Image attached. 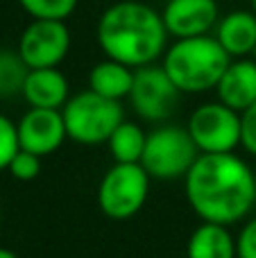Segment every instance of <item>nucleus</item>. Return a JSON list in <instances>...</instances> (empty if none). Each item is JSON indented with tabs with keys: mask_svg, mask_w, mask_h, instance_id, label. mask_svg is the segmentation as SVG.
Returning <instances> with one entry per match:
<instances>
[{
	"mask_svg": "<svg viewBox=\"0 0 256 258\" xmlns=\"http://www.w3.org/2000/svg\"><path fill=\"white\" fill-rule=\"evenodd\" d=\"M254 181H256V168H254Z\"/></svg>",
	"mask_w": 256,
	"mask_h": 258,
	"instance_id": "a878e982",
	"label": "nucleus"
},
{
	"mask_svg": "<svg viewBox=\"0 0 256 258\" xmlns=\"http://www.w3.org/2000/svg\"><path fill=\"white\" fill-rule=\"evenodd\" d=\"M0 258H18V256L12 249H7V247H0Z\"/></svg>",
	"mask_w": 256,
	"mask_h": 258,
	"instance_id": "b1692460",
	"label": "nucleus"
},
{
	"mask_svg": "<svg viewBox=\"0 0 256 258\" xmlns=\"http://www.w3.org/2000/svg\"><path fill=\"white\" fill-rule=\"evenodd\" d=\"M249 9H252V12L256 14V0H249Z\"/></svg>",
	"mask_w": 256,
	"mask_h": 258,
	"instance_id": "393cba45",
	"label": "nucleus"
},
{
	"mask_svg": "<svg viewBox=\"0 0 256 258\" xmlns=\"http://www.w3.org/2000/svg\"><path fill=\"white\" fill-rule=\"evenodd\" d=\"M198 156L200 150L190 138L188 129L179 125H159L148 132L141 165L152 179L172 181V179H184Z\"/></svg>",
	"mask_w": 256,
	"mask_h": 258,
	"instance_id": "39448f33",
	"label": "nucleus"
},
{
	"mask_svg": "<svg viewBox=\"0 0 256 258\" xmlns=\"http://www.w3.org/2000/svg\"><path fill=\"white\" fill-rule=\"evenodd\" d=\"M186 129L200 154H222L240 147V113L220 100L200 104L188 116Z\"/></svg>",
	"mask_w": 256,
	"mask_h": 258,
	"instance_id": "0eeeda50",
	"label": "nucleus"
},
{
	"mask_svg": "<svg viewBox=\"0 0 256 258\" xmlns=\"http://www.w3.org/2000/svg\"><path fill=\"white\" fill-rule=\"evenodd\" d=\"M148 143V132L134 120H122L109 136L107 147L113 163H141Z\"/></svg>",
	"mask_w": 256,
	"mask_h": 258,
	"instance_id": "f3484780",
	"label": "nucleus"
},
{
	"mask_svg": "<svg viewBox=\"0 0 256 258\" xmlns=\"http://www.w3.org/2000/svg\"><path fill=\"white\" fill-rule=\"evenodd\" d=\"M132 84H134V68L107 57L95 63L89 73V89L102 98L118 100V102L130 98Z\"/></svg>",
	"mask_w": 256,
	"mask_h": 258,
	"instance_id": "dca6fc26",
	"label": "nucleus"
},
{
	"mask_svg": "<svg viewBox=\"0 0 256 258\" xmlns=\"http://www.w3.org/2000/svg\"><path fill=\"white\" fill-rule=\"evenodd\" d=\"M21 150L36 156H50L68 138L61 109H36L30 107L16 122Z\"/></svg>",
	"mask_w": 256,
	"mask_h": 258,
	"instance_id": "9d476101",
	"label": "nucleus"
},
{
	"mask_svg": "<svg viewBox=\"0 0 256 258\" xmlns=\"http://www.w3.org/2000/svg\"><path fill=\"white\" fill-rule=\"evenodd\" d=\"M181 91L175 86L161 63L136 68L134 84L130 91V104L141 120L166 122L179 104Z\"/></svg>",
	"mask_w": 256,
	"mask_h": 258,
	"instance_id": "6e6552de",
	"label": "nucleus"
},
{
	"mask_svg": "<svg viewBox=\"0 0 256 258\" xmlns=\"http://www.w3.org/2000/svg\"><path fill=\"white\" fill-rule=\"evenodd\" d=\"M27 73H30V68L18 54V50H0V100L21 95Z\"/></svg>",
	"mask_w": 256,
	"mask_h": 258,
	"instance_id": "a211bd4d",
	"label": "nucleus"
},
{
	"mask_svg": "<svg viewBox=\"0 0 256 258\" xmlns=\"http://www.w3.org/2000/svg\"><path fill=\"white\" fill-rule=\"evenodd\" d=\"M150 174L141 163H113L98 186V206L111 220H130L145 206Z\"/></svg>",
	"mask_w": 256,
	"mask_h": 258,
	"instance_id": "423d86ee",
	"label": "nucleus"
},
{
	"mask_svg": "<svg viewBox=\"0 0 256 258\" xmlns=\"http://www.w3.org/2000/svg\"><path fill=\"white\" fill-rule=\"evenodd\" d=\"M186 258H238L236 238L225 224L202 222L190 233Z\"/></svg>",
	"mask_w": 256,
	"mask_h": 258,
	"instance_id": "2eb2a0df",
	"label": "nucleus"
},
{
	"mask_svg": "<svg viewBox=\"0 0 256 258\" xmlns=\"http://www.w3.org/2000/svg\"><path fill=\"white\" fill-rule=\"evenodd\" d=\"M95 36L104 57L134 71L157 63L168 50L170 39L161 12L139 0L109 5L98 18Z\"/></svg>",
	"mask_w": 256,
	"mask_h": 258,
	"instance_id": "f03ea898",
	"label": "nucleus"
},
{
	"mask_svg": "<svg viewBox=\"0 0 256 258\" xmlns=\"http://www.w3.org/2000/svg\"><path fill=\"white\" fill-rule=\"evenodd\" d=\"M184 190L202 222L229 227L247 218L256 204L254 168L236 152L200 154L184 177Z\"/></svg>",
	"mask_w": 256,
	"mask_h": 258,
	"instance_id": "f257e3e1",
	"label": "nucleus"
},
{
	"mask_svg": "<svg viewBox=\"0 0 256 258\" xmlns=\"http://www.w3.org/2000/svg\"><path fill=\"white\" fill-rule=\"evenodd\" d=\"M68 138L80 145L107 143L113 129L125 120L122 102L93 93L91 89L71 95L61 109Z\"/></svg>",
	"mask_w": 256,
	"mask_h": 258,
	"instance_id": "20e7f679",
	"label": "nucleus"
},
{
	"mask_svg": "<svg viewBox=\"0 0 256 258\" xmlns=\"http://www.w3.org/2000/svg\"><path fill=\"white\" fill-rule=\"evenodd\" d=\"M240 147L256 156V102L240 113Z\"/></svg>",
	"mask_w": 256,
	"mask_h": 258,
	"instance_id": "4be33fe9",
	"label": "nucleus"
},
{
	"mask_svg": "<svg viewBox=\"0 0 256 258\" xmlns=\"http://www.w3.org/2000/svg\"><path fill=\"white\" fill-rule=\"evenodd\" d=\"M7 170L18 181H32V179H36L41 172V156L32 154V152H25V150H18L16 154H14Z\"/></svg>",
	"mask_w": 256,
	"mask_h": 258,
	"instance_id": "412c9836",
	"label": "nucleus"
},
{
	"mask_svg": "<svg viewBox=\"0 0 256 258\" xmlns=\"http://www.w3.org/2000/svg\"><path fill=\"white\" fill-rule=\"evenodd\" d=\"M218 100L243 113L256 102V61L249 57L231 59L216 86Z\"/></svg>",
	"mask_w": 256,
	"mask_h": 258,
	"instance_id": "f8f14e48",
	"label": "nucleus"
},
{
	"mask_svg": "<svg viewBox=\"0 0 256 258\" xmlns=\"http://www.w3.org/2000/svg\"><path fill=\"white\" fill-rule=\"evenodd\" d=\"M213 36L231 59H243L256 50V14L252 9H234L220 16Z\"/></svg>",
	"mask_w": 256,
	"mask_h": 258,
	"instance_id": "4468645a",
	"label": "nucleus"
},
{
	"mask_svg": "<svg viewBox=\"0 0 256 258\" xmlns=\"http://www.w3.org/2000/svg\"><path fill=\"white\" fill-rule=\"evenodd\" d=\"M236 251L238 258H256V215L243 224L240 233L236 236Z\"/></svg>",
	"mask_w": 256,
	"mask_h": 258,
	"instance_id": "5701e85b",
	"label": "nucleus"
},
{
	"mask_svg": "<svg viewBox=\"0 0 256 258\" xmlns=\"http://www.w3.org/2000/svg\"><path fill=\"white\" fill-rule=\"evenodd\" d=\"M231 57L213 34L175 39L161 57L163 71L170 75L181 93L216 91Z\"/></svg>",
	"mask_w": 256,
	"mask_h": 258,
	"instance_id": "7ed1b4c3",
	"label": "nucleus"
},
{
	"mask_svg": "<svg viewBox=\"0 0 256 258\" xmlns=\"http://www.w3.org/2000/svg\"><path fill=\"white\" fill-rule=\"evenodd\" d=\"M21 95L30 107L63 109L71 98V86L59 68H30Z\"/></svg>",
	"mask_w": 256,
	"mask_h": 258,
	"instance_id": "ddd939ff",
	"label": "nucleus"
},
{
	"mask_svg": "<svg viewBox=\"0 0 256 258\" xmlns=\"http://www.w3.org/2000/svg\"><path fill=\"white\" fill-rule=\"evenodd\" d=\"M71 30L66 21L32 18L18 39V54L27 68H59L71 52Z\"/></svg>",
	"mask_w": 256,
	"mask_h": 258,
	"instance_id": "1a4fd4ad",
	"label": "nucleus"
},
{
	"mask_svg": "<svg viewBox=\"0 0 256 258\" xmlns=\"http://www.w3.org/2000/svg\"><path fill=\"white\" fill-rule=\"evenodd\" d=\"M18 150H21V145H18L16 122L0 113V172L9 168V163H12L14 154Z\"/></svg>",
	"mask_w": 256,
	"mask_h": 258,
	"instance_id": "aec40b11",
	"label": "nucleus"
},
{
	"mask_svg": "<svg viewBox=\"0 0 256 258\" xmlns=\"http://www.w3.org/2000/svg\"><path fill=\"white\" fill-rule=\"evenodd\" d=\"M161 18L172 39L213 34L220 21L218 0H168Z\"/></svg>",
	"mask_w": 256,
	"mask_h": 258,
	"instance_id": "9b49d317",
	"label": "nucleus"
},
{
	"mask_svg": "<svg viewBox=\"0 0 256 258\" xmlns=\"http://www.w3.org/2000/svg\"><path fill=\"white\" fill-rule=\"evenodd\" d=\"M23 12L32 18H48V21H68L75 14L80 0H18Z\"/></svg>",
	"mask_w": 256,
	"mask_h": 258,
	"instance_id": "6ab92c4d",
	"label": "nucleus"
}]
</instances>
